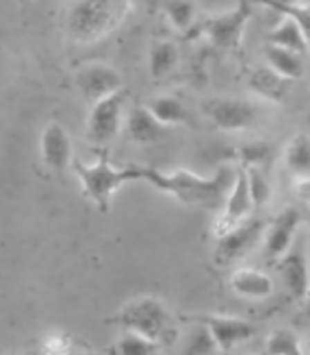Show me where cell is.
Returning <instances> with one entry per match:
<instances>
[{
  "label": "cell",
  "instance_id": "26",
  "mask_svg": "<svg viewBox=\"0 0 310 355\" xmlns=\"http://www.w3.org/2000/svg\"><path fill=\"white\" fill-rule=\"evenodd\" d=\"M271 158V147L262 140L246 142L237 149V160L244 169H262Z\"/></svg>",
  "mask_w": 310,
  "mask_h": 355
},
{
  "label": "cell",
  "instance_id": "25",
  "mask_svg": "<svg viewBox=\"0 0 310 355\" xmlns=\"http://www.w3.org/2000/svg\"><path fill=\"white\" fill-rule=\"evenodd\" d=\"M264 351L266 353H302L306 351L302 347V342H299L297 333L291 331V329H275L268 338H266V344H264Z\"/></svg>",
  "mask_w": 310,
  "mask_h": 355
},
{
  "label": "cell",
  "instance_id": "1",
  "mask_svg": "<svg viewBox=\"0 0 310 355\" xmlns=\"http://www.w3.org/2000/svg\"><path fill=\"white\" fill-rule=\"evenodd\" d=\"M237 171L232 166L224 164L215 171V175L204 178L188 169H175V171H160L151 166H142V180L149 182L162 193H169L177 202L188 207H199L208 211L224 209L226 198L235 184Z\"/></svg>",
  "mask_w": 310,
  "mask_h": 355
},
{
  "label": "cell",
  "instance_id": "14",
  "mask_svg": "<svg viewBox=\"0 0 310 355\" xmlns=\"http://www.w3.org/2000/svg\"><path fill=\"white\" fill-rule=\"evenodd\" d=\"M277 269H280L288 286V293L295 300H302L304 302L310 288V271H308V258L304 247H291V251L277 260Z\"/></svg>",
  "mask_w": 310,
  "mask_h": 355
},
{
  "label": "cell",
  "instance_id": "28",
  "mask_svg": "<svg viewBox=\"0 0 310 355\" xmlns=\"http://www.w3.org/2000/svg\"><path fill=\"white\" fill-rule=\"evenodd\" d=\"M246 173H248V187H250V196H253L255 209H262L271 198L268 178H266L264 169H246Z\"/></svg>",
  "mask_w": 310,
  "mask_h": 355
},
{
  "label": "cell",
  "instance_id": "17",
  "mask_svg": "<svg viewBox=\"0 0 310 355\" xmlns=\"http://www.w3.org/2000/svg\"><path fill=\"white\" fill-rule=\"evenodd\" d=\"M230 288L241 297L248 300H264L273 293V280L257 269H237L230 273Z\"/></svg>",
  "mask_w": 310,
  "mask_h": 355
},
{
  "label": "cell",
  "instance_id": "8",
  "mask_svg": "<svg viewBox=\"0 0 310 355\" xmlns=\"http://www.w3.org/2000/svg\"><path fill=\"white\" fill-rule=\"evenodd\" d=\"M204 114L221 131H244L255 125L257 107L239 98H210L204 103Z\"/></svg>",
  "mask_w": 310,
  "mask_h": 355
},
{
  "label": "cell",
  "instance_id": "23",
  "mask_svg": "<svg viewBox=\"0 0 310 355\" xmlns=\"http://www.w3.org/2000/svg\"><path fill=\"white\" fill-rule=\"evenodd\" d=\"M160 9L177 31H188L195 22L193 0H160Z\"/></svg>",
  "mask_w": 310,
  "mask_h": 355
},
{
  "label": "cell",
  "instance_id": "18",
  "mask_svg": "<svg viewBox=\"0 0 310 355\" xmlns=\"http://www.w3.org/2000/svg\"><path fill=\"white\" fill-rule=\"evenodd\" d=\"M268 44H277V47H284V49H291L297 53H308L310 47L306 42V36L299 22L293 16H284L277 25L268 31Z\"/></svg>",
  "mask_w": 310,
  "mask_h": 355
},
{
  "label": "cell",
  "instance_id": "15",
  "mask_svg": "<svg viewBox=\"0 0 310 355\" xmlns=\"http://www.w3.org/2000/svg\"><path fill=\"white\" fill-rule=\"evenodd\" d=\"M162 122L151 114L147 105H136L125 116V133L136 144H151L162 138Z\"/></svg>",
  "mask_w": 310,
  "mask_h": 355
},
{
  "label": "cell",
  "instance_id": "35",
  "mask_svg": "<svg viewBox=\"0 0 310 355\" xmlns=\"http://www.w3.org/2000/svg\"><path fill=\"white\" fill-rule=\"evenodd\" d=\"M22 3H29V0H22Z\"/></svg>",
  "mask_w": 310,
  "mask_h": 355
},
{
  "label": "cell",
  "instance_id": "31",
  "mask_svg": "<svg viewBox=\"0 0 310 355\" xmlns=\"http://www.w3.org/2000/svg\"><path fill=\"white\" fill-rule=\"evenodd\" d=\"M293 191L302 202L310 205V175H299L293 184Z\"/></svg>",
  "mask_w": 310,
  "mask_h": 355
},
{
  "label": "cell",
  "instance_id": "11",
  "mask_svg": "<svg viewBox=\"0 0 310 355\" xmlns=\"http://www.w3.org/2000/svg\"><path fill=\"white\" fill-rule=\"evenodd\" d=\"M264 231V222L259 220H246L241 225L232 227L228 233L217 238V249H215V262L226 266L235 260L244 258L255 244H257L259 236Z\"/></svg>",
  "mask_w": 310,
  "mask_h": 355
},
{
  "label": "cell",
  "instance_id": "29",
  "mask_svg": "<svg viewBox=\"0 0 310 355\" xmlns=\"http://www.w3.org/2000/svg\"><path fill=\"white\" fill-rule=\"evenodd\" d=\"M275 11H280L282 16H293L299 22V27H302L306 42L310 47V3H299V5H293V7H280Z\"/></svg>",
  "mask_w": 310,
  "mask_h": 355
},
{
  "label": "cell",
  "instance_id": "33",
  "mask_svg": "<svg viewBox=\"0 0 310 355\" xmlns=\"http://www.w3.org/2000/svg\"><path fill=\"white\" fill-rule=\"evenodd\" d=\"M302 315H304L306 320H310V288H308V293H306V297H304V309H302Z\"/></svg>",
  "mask_w": 310,
  "mask_h": 355
},
{
  "label": "cell",
  "instance_id": "22",
  "mask_svg": "<svg viewBox=\"0 0 310 355\" xmlns=\"http://www.w3.org/2000/svg\"><path fill=\"white\" fill-rule=\"evenodd\" d=\"M180 51L173 40H153L151 51H149V69L155 80H160L166 73L173 71V67L177 64Z\"/></svg>",
  "mask_w": 310,
  "mask_h": 355
},
{
  "label": "cell",
  "instance_id": "30",
  "mask_svg": "<svg viewBox=\"0 0 310 355\" xmlns=\"http://www.w3.org/2000/svg\"><path fill=\"white\" fill-rule=\"evenodd\" d=\"M42 351L49 355H62L71 351V340L64 333H49L47 338L42 340Z\"/></svg>",
  "mask_w": 310,
  "mask_h": 355
},
{
  "label": "cell",
  "instance_id": "6",
  "mask_svg": "<svg viewBox=\"0 0 310 355\" xmlns=\"http://www.w3.org/2000/svg\"><path fill=\"white\" fill-rule=\"evenodd\" d=\"M125 100L127 92H122L102 98L93 103L91 111L86 116V142L95 144V147H107L109 142H113L122 131V118H125Z\"/></svg>",
  "mask_w": 310,
  "mask_h": 355
},
{
  "label": "cell",
  "instance_id": "21",
  "mask_svg": "<svg viewBox=\"0 0 310 355\" xmlns=\"http://www.w3.org/2000/svg\"><path fill=\"white\" fill-rule=\"evenodd\" d=\"M284 164L286 169L299 175H310V136L308 133H295L288 140L284 151Z\"/></svg>",
  "mask_w": 310,
  "mask_h": 355
},
{
  "label": "cell",
  "instance_id": "12",
  "mask_svg": "<svg viewBox=\"0 0 310 355\" xmlns=\"http://www.w3.org/2000/svg\"><path fill=\"white\" fill-rule=\"evenodd\" d=\"M302 225V214L295 209V207H286L282 209L280 214H277L271 225H268V233H266V249H264V255L268 262H277L291 251L293 242H295V233Z\"/></svg>",
  "mask_w": 310,
  "mask_h": 355
},
{
  "label": "cell",
  "instance_id": "16",
  "mask_svg": "<svg viewBox=\"0 0 310 355\" xmlns=\"http://www.w3.org/2000/svg\"><path fill=\"white\" fill-rule=\"evenodd\" d=\"M291 85L293 80L280 76L275 69H271V67H257V69H253L248 76V87L253 89V94H257L259 98L275 105L284 103Z\"/></svg>",
  "mask_w": 310,
  "mask_h": 355
},
{
  "label": "cell",
  "instance_id": "2",
  "mask_svg": "<svg viewBox=\"0 0 310 355\" xmlns=\"http://www.w3.org/2000/svg\"><path fill=\"white\" fill-rule=\"evenodd\" d=\"M133 0H71L64 9V33L73 42L93 44L104 40L127 22Z\"/></svg>",
  "mask_w": 310,
  "mask_h": 355
},
{
  "label": "cell",
  "instance_id": "32",
  "mask_svg": "<svg viewBox=\"0 0 310 355\" xmlns=\"http://www.w3.org/2000/svg\"><path fill=\"white\" fill-rule=\"evenodd\" d=\"M250 3L266 5V7H271V9H280V7H293V5H299L302 0H250Z\"/></svg>",
  "mask_w": 310,
  "mask_h": 355
},
{
  "label": "cell",
  "instance_id": "10",
  "mask_svg": "<svg viewBox=\"0 0 310 355\" xmlns=\"http://www.w3.org/2000/svg\"><path fill=\"white\" fill-rule=\"evenodd\" d=\"M40 155L49 171L62 175L73 164L71 136L58 120H49L40 136Z\"/></svg>",
  "mask_w": 310,
  "mask_h": 355
},
{
  "label": "cell",
  "instance_id": "34",
  "mask_svg": "<svg viewBox=\"0 0 310 355\" xmlns=\"http://www.w3.org/2000/svg\"><path fill=\"white\" fill-rule=\"evenodd\" d=\"M306 351H308V353H310V342H308V347H306Z\"/></svg>",
  "mask_w": 310,
  "mask_h": 355
},
{
  "label": "cell",
  "instance_id": "7",
  "mask_svg": "<svg viewBox=\"0 0 310 355\" xmlns=\"http://www.w3.org/2000/svg\"><path fill=\"white\" fill-rule=\"evenodd\" d=\"M253 211H255V202H253L250 187H248V173L244 166H239L235 175V184H232L230 193L226 198V205L221 209V214H217V218L213 220L210 231H213L215 238H221L232 227L246 222Z\"/></svg>",
  "mask_w": 310,
  "mask_h": 355
},
{
  "label": "cell",
  "instance_id": "4",
  "mask_svg": "<svg viewBox=\"0 0 310 355\" xmlns=\"http://www.w3.org/2000/svg\"><path fill=\"white\" fill-rule=\"evenodd\" d=\"M109 322L125 327V331H136L151 340L162 342L171 331V315L164 302L158 297L142 295L127 302Z\"/></svg>",
  "mask_w": 310,
  "mask_h": 355
},
{
  "label": "cell",
  "instance_id": "24",
  "mask_svg": "<svg viewBox=\"0 0 310 355\" xmlns=\"http://www.w3.org/2000/svg\"><path fill=\"white\" fill-rule=\"evenodd\" d=\"M160 349H162V342L151 340L136 331H125V336H122L113 347L116 353H127V355H149V353H158Z\"/></svg>",
  "mask_w": 310,
  "mask_h": 355
},
{
  "label": "cell",
  "instance_id": "3",
  "mask_svg": "<svg viewBox=\"0 0 310 355\" xmlns=\"http://www.w3.org/2000/svg\"><path fill=\"white\" fill-rule=\"evenodd\" d=\"M71 169L75 171L78 180H80L86 200H91L102 214H109L113 196L118 193L122 184L142 180V166H127V169L122 166V169H118V166L111 164L107 151L100 153L93 164H84L82 160L73 158Z\"/></svg>",
  "mask_w": 310,
  "mask_h": 355
},
{
  "label": "cell",
  "instance_id": "9",
  "mask_svg": "<svg viewBox=\"0 0 310 355\" xmlns=\"http://www.w3.org/2000/svg\"><path fill=\"white\" fill-rule=\"evenodd\" d=\"M75 87L80 89L86 103H98V100L109 98L125 89L122 76L118 69L104 62H89L75 71Z\"/></svg>",
  "mask_w": 310,
  "mask_h": 355
},
{
  "label": "cell",
  "instance_id": "20",
  "mask_svg": "<svg viewBox=\"0 0 310 355\" xmlns=\"http://www.w3.org/2000/svg\"><path fill=\"white\" fill-rule=\"evenodd\" d=\"M147 107L151 109V114L158 118L164 127L188 125V122H191V114H188L184 103L173 98V96H155L149 100Z\"/></svg>",
  "mask_w": 310,
  "mask_h": 355
},
{
  "label": "cell",
  "instance_id": "13",
  "mask_svg": "<svg viewBox=\"0 0 310 355\" xmlns=\"http://www.w3.org/2000/svg\"><path fill=\"white\" fill-rule=\"evenodd\" d=\"M197 322H204V324L213 331V336L217 340V347L221 353L232 351L237 344L246 342L255 336V327L250 322L241 320V318H230V315H199L195 318Z\"/></svg>",
  "mask_w": 310,
  "mask_h": 355
},
{
  "label": "cell",
  "instance_id": "19",
  "mask_svg": "<svg viewBox=\"0 0 310 355\" xmlns=\"http://www.w3.org/2000/svg\"><path fill=\"white\" fill-rule=\"evenodd\" d=\"M266 62H268L271 69H275L280 76L288 78V80H299L304 76V62L299 58L297 51L277 47V44H266Z\"/></svg>",
  "mask_w": 310,
  "mask_h": 355
},
{
  "label": "cell",
  "instance_id": "5",
  "mask_svg": "<svg viewBox=\"0 0 310 355\" xmlns=\"http://www.w3.org/2000/svg\"><path fill=\"white\" fill-rule=\"evenodd\" d=\"M248 18H250V0H239L235 9L206 16L199 22L197 31H202L215 49L239 53Z\"/></svg>",
  "mask_w": 310,
  "mask_h": 355
},
{
  "label": "cell",
  "instance_id": "27",
  "mask_svg": "<svg viewBox=\"0 0 310 355\" xmlns=\"http://www.w3.org/2000/svg\"><path fill=\"white\" fill-rule=\"evenodd\" d=\"M184 351L186 353H213V351H219V347H217V340L213 336V331H210L204 322H197V329H195L193 336L188 338V344H186Z\"/></svg>",
  "mask_w": 310,
  "mask_h": 355
}]
</instances>
